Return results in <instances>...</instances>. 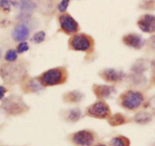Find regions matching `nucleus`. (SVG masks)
<instances>
[{
	"label": "nucleus",
	"mask_w": 155,
	"mask_h": 146,
	"mask_svg": "<svg viewBox=\"0 0 155 146\" xmlns=\"http://www.w3.org/2000/svg\"><path fill=\"white\" fill-rule=\"evenodd\" d=\"M81 117V111L79 108H73L68 111L66 114V120L71 123L78 121Z\"/></svg>",
	"instance_id": "obj_21"
},
{
	"label": "nucleus",
	"mask_w": 155,
	"mask_h": 146,
	"mask_svg": "<svg viewBox=\"0 0 155 146\" xmlns=\"http://www.w3.org/2000/svg\"><path fill=\"white\" fill-rule=\"evenodd\" d=\"M37 78L44 87L60 85L66 82L68 71L64 67H56L44 71Z\"/></svg>",
	"instance_id": "obj_2"
},
{
	"label": "nucleus",
	"mask_w": 155,
	"mask_h": 146,
	"mask_svg": "<svg viewBox=\"0 0 155 146\" xmlns=\"http://www.w3.org/2000/svg\"><path fill=\"white\" fill-rule=\"evenodd\" d=\"M46 39V33L44 31H40L35 33L32 38V41L34 44H41L44 42Z\"/></svg>",
	"instance_id": "obj_24"
},
{
	"label": "nucleus",
	"mask_w": 155,
	"mask_h": 146,
	"mask_svg": "<svg viewBox=\"0 0 155 146\" xmlns=\"http://www.w3.org/2000/svg\"><path fill=\"white\" fill-rule=\"evenodd\" d=\"M96 139V134L90 129L78 131L71 135V141L76 146H92Z\"/></svg>",
	"instance_id": "obj_7"
},
{
	"label": "nucleus",
	"mask_w": 155,
	"mask_h": 146,
	"mask_svg": "<svg viewBox=\"0 0 155 146\" xmlns=\"http://www.w3.org/2000/svg\"><path fill=\"white\" fill-rule=\"evenodd\" d=\"M110 146H130V140L124 135H117L110 140Z\"/></svg>",
	"instance_id": "obj_19"
},
{
	"label": "nucleus",
	"mask_w": 155,
	"mask_h": 146,
	"mask_svg": "<svg viewBox=\"0 0 155 146\" xmlns=\"http://www.w3.org/2000/svg\"><path fill=\"white\" fill-rule=\"evenodd\" d=\"M1 56H2V52L0 50V58H1Z\"/></svg>",
	"instance_id": "obj_33"
},
{
	"label": "nucleus",
	"mask_w": 155,
	"mask_h": 146,
	"mask_svg": "<svg viewBox=\"0 0 155 146\" xmlns=\"http://www.w3.org/2000/svg\"><path fill=\"white\" fill-rule=\"evenodd\" d=\"M12 5H18L17 0H0V7L3 11L7 12H10Z\"/></svg>",
	"instance_id": "obj_22"
},
{
	"label": "nucleus",
	"mask_w": 155,
	"mask_h": 146,
	"mask_svg": "<svg viewBox=\"0 0 155 146\" xmlns=\"http://www.w3.org/2000/svg\"><path fill=\"white\" fill-rule=\"evenodd\" d=\"M93 91L97 99L105 100L110 98L116 91V89L113 86L96 84L93 85Z\"/></svg>",
	"instance_id": "obj_13"
},
{
	"label": "nucleus",
	"mask_w": 155,
	"mask_h": 146,
	"mask_svg": "<svg viewBox=\"0 0 155 146\" xmlns=\"http://www.w3.org/2000/svg\"><path fill=\"white\" fill-rule=\"evenodd\" d=\"M107 121L112 126H118L129 123V120L124 114L116 113L113 115H110V117L107 119Z\"/></svg>",
	"instance_id": "obj_15"
},
{
	"label": "nucleus",
	"mask_w": 155,
	"mask_h": 146,
	"mask_svg": "<svg viewBox=\"0 0 155 146\" xmlns=\"http://www.w3.org/2000/svg\"><path fill=\"white\" fill-rule=\"evenodd\" d=\"M70 0H61L58 5V11L61 13H65L69 5Z\"/></svg>",
	"instance_id": "obj_26"
},
{
	"label": "nucleus",
	"mask_w": 155,
	"mask_h": 146,
	"mask_svg": "<svg viewBox=\"0 0 155 146\" xmlns=\"http://www.w3.org/2000/svg\"><path fill=\"white\" fill-rule=\"evenodd\" d=\"M23 81H25L23 89L25 92L37 93V92L43 90V88H44L37 78H26Z\"/></svg>",
	"instance_id": "obj_14"
},
{
	"label": "nucleus",
	"mask_w": 155,
	"mask_h": 146,
	"mask_svg": "<svg viewBox=\"0 0 155 146\" xmlns=\"http://www.w3.org/2000/svg\"><path fill=\"white\" fill-rule=\"evenodd\" d=\"M137 25L144 33L150 34L155 32V15L151 14L143 15L138 19Z\"/></svg>",
	"instance_id": "obj_10"
},
{
	"label": "nucleus",
	"mask_w": 155,
	"mask_h": 146,
	"mask_svg": "<svg viewBox=\"0 0 155 146\" xmlns=\"http://www.w3.org/2000/svg\"><path fill=\"white\" fill-rule=\"evenodd\" d=\"M147 45L149 46L150 49L152 50H155V35L152 36L147 41Z\"/></svg>",
	"instance_id": "obj_28"
},
{
	"label": "nucleus",
	"mask_w": 155,
	"mask_h": 146,
	"mask_svg": "<svg viewBox=\"0 0 155 146\" xmlns=\"http://www.w3.org/2000/svg\"><path fill=\"white\" fill-rule=\"evenodd\" d=\"M86 115L92 118L108 119L111 115V111L108 104L104 100H98L86 108Z\"/></svg>",
	"instance_id": "obj_6"
},
{
	"label": "nucleus",
	"mask_w": 155,
	"mask_h": 146,
	"mask_svg": "<svg viewBox=\"0 0 155 146\" xmlns=\"http://www.w3.org/2000/svg\"><path fill=\"white\" fill-rule=\"evenodd\" d=\"M84 98V95L81 92L78 91H71L66 92L63 95V100L66 103H78Z\"/></svg>",
	"instance_id": "obj_16"
},
{
	"label": "nucleus",
	"mask_w": 155,
	"mask_h": 146,
	"mask_svg": "<svg viewBox=\"0 0 155 146\" xmlns=\"http://www.w3.org/2000/svg\"><path fill=\"white\" fill-rule=\"evenodd\" d=\"M6 91H7L6 88L4 87V86H0V101L3 99Z\"/></svg>",
	"instance_id": "obj_29"
},
{
	"label": "nucleus",
	"mask_w": 155,
	"mask_h": 146,
	"mask_svg": "<svg viewBox=\"0 0 155 146\" xmlns=\"http://www.w3.org/2000/svg\"><path fill=\"white\" fill-rule=\"evenodd\" d=\"M68 47L71 50L90 53L94 48V41L91 36L84 33L73 34L68 41Z\"/></svg>",
	"instance_id": "obj_3"
},
{
	"label": "nucleus",
	"mask_w": 155,
	"mask_h": 146,
	"mask_svg": "<svg viewBox=\"0 0 155 146\" xmlns=\"http://www.w3.org/2000/svg\"><path fill=\"white\" fill-rule=\"evenodd\" d=\"M123 42L126 46L135 50H140L145 44V40L140 34L136 33H129L123 37Z\"/></svg>",
	"instance_id": "obj_11"
},
{
	"label": "nucleus",
	"mask_w": 155,
	"mask_h": 146,
	"mask_svg": "<svg viewBox=\"0 0 155 146\" xmlns=\"http://www.w3.org/2000/svg\"><path fill=\"white\" fill-rule=\"evenodd\" d=\"M99 75L102 79L107 82H119L124 79L126 74L122 70H117L115 68H109L101 70L99 73Z\"/></svg>",
	"instance_id": "obj_9"
},
{
	"label": "nucleus",
	"mask_w": 155,
	"mask_h": 146,
	"mask_svg": "<svg viewBox=\"0 0 155 146\" xmlns=\"http://www.w3.org/2000/svg\"><path fill=\"white\" fill-rule=\"evenodd\" d=\"M34 2H35V1H34Z\"/></svg>",
	"instance_id": "obj_34"
},
{
	"label": "nucleus",
	"mask_w": 155,
	"mask_h": 146,
	"mask_svg": "<svg viewBox=\"0 0 155 146\" xmlns=\"http://www.w3.org/2000/svg\"><path fill=\"white\" fill-rule=\"evenodd\" d=\"M30 35V29L26 22H21L17 24L13 29L12 36L15 41L16 42H22L25 41Z\"/></svg>",
	"instance_id": "obj_12"
},
{
	"label": "nucleus",
	"mask_w": 155,
	"mask_h": 146,
	"mask_svg": "<svg viewBox=\"0 0 155 146\" xmlns=\"http://www.w3.org/2000/svg\"><path fill=\"white\" fill-rule=\"evenodd\" d=\"M152 120V115L149 112L140 111L137 113L134 117V121L138 124L144 125L147 124Z\"/></svg>",
	"instance_id": "obj_18"
},
{
	"label": "nucleus",
	"mask_w": 155,
	"mask_h": 146,
	"mask_svg": "<svg viewBox=\"0 0 155 146\" xmlns=\"http://www.w3.org/2000/svg\"><path fill=\"white\" fill-rule=\"evenodd\" d=\"M18 6L22 12L31 13L36 8V3L34 0H19Z\"/></svg>",
	"instance_id": "obj_17"
},
{
	"label": "nucleus",
	"mask_w": 155,
	"mask_h": 146,
	"mask_svg": "<svg viewBox=\"0 0 155 146\" xmlns=\"http://www.w3.org/2000/svg\"><path fill=\"white\" fill-rule=\"evenodd\" d=\"M2 108L12 116L21 115L29 110V107L25 104L23 99L15 95H11L2 101Z\"/></svg>",
	"instance_id": "obj_4"
},
{
	"label": "nucleus",
	"mask_w": 155,
	"mask_h": 146,
	"mask_svg": "<svg viewBox=\"0 0 155 146\" xmlns=\"http://www.w3.org/2000/svg\"><path fill=\"white\" fill-rule=\"evenodd\" d=\"M18 59V52L14 49H9L6 51L5 54V59L8 62H15Z\"/></svg>",
	"instance_id": "obj_23"
},
{
	"label": "nucleus",
	"mask_w": 155,
	"mask_h": 146,
	"mask_svg": "<svg viewBox=\"0 0 155 146\" xmlns=\"http://www.w3.org/2000/svg\"><path fill=\"white\" fill-rule=\"evenodd\" d=\"M93 146H108L107 144H104V143H97L96 144H94Z\"/></svg>",
	"instance_id": "obj_32"
},
{
	"label": "nucleus",
	"mask_w": 155,
	"mask_h": 146,
	"mask_svg": "<svg viewBox=\"0 0 155 146\" xmlns=\"http://www.w3.org/2000/svg\"><path fill=\"white\" fill-rule=\"evenodd\" d=\"M29 48H30L29 44H28L26 41H22V42L19 43L17 48H16V50H17L18 53L21 54V53H26L27 51H28Z\"/></svg>",
	"instance_id": "obj_25"
},
{
	"label": "nucleus",
	"mask_w": 155,
	"mask_h": 146,
	"mask_svg": "<svg viewBox=\"0 0 155 146\" xmlns=\"http://www.w3.org/2000/svg\"><path fill=\"white\" fill-rule=\"evenodd\" d=\"M0 76L8 85L23 82L28 76V69L24 64L19 62H8L0 66Z\"/></svg>",
	"instance_id": "obj_1"
},
{
	"label": "nucleus",
	"mask_w": 155,
	"mask_h": 146,
	"mask_svg": "<svg viewBox=\"0 0 155 146\" xmlns=\"http://www.w3.org/2000/svg\"><path fill=\"white\" fill-rule=\"evenodd\" d=\"M149 106L152 110L155 111V96L152 97L150 100H149Z\"/></svg>",
	"instance_id": "obj_30"
},
{
	"label": "nucleus",
	"mask_w": 155,
	"mask_h": 146,
	"mask_svg": "<svg viewBox=\"0 0 155 146\" xmlns=\"http://www.w3.org/2000/svg\"><path fill=\"white\" fill-rule=\"evenodd\" d=\"M148 68V62L145 59H138L134 65L132 66V70L135 74H142Z\"/></svg>",
	"instance_id": "obj_20"
},
{
	"label": "nucleus",
	"mask_w": 155,
	"mask_h": 146,
	"mask_svg": "<svg viewBox=\"0 0 155 146\" xmlns=\"http://www.w3.org/2000/svg\"><path fill=\"white\" fill-rule=\"evenodd\" d=\"M59 30L68 35H73L79 31V25L68 13H62L59 16Z\"/></svg>",
	"instance_id": "obj_8"
},
{
	"label": "nucleus",
	"mask_w": 155,
	"mask_h": 146,
	"mask_svg": "<svg viewBox=\"0 0 155 146\" xmlns=\"http://www.w3.org/2000/svg\"><path fill=\"white\" fill-rule=\"evenodd\" d=\"M155 6L154 0H143L141 4V7L144 9H150Z\"/></svg>",
	"instance_id": "obj_27"
},
{
	"label": "nucleus",
	"mask_w": 155,
	"mask_h": 146,
	"mask_svg": "<svg viewBox=\"0 0 155 146\" xmlns=\"http://www.w3.org/2000/svg\"><path fill=\"white\" fill-rule=\"evenodd\" d=\"M152 78L153 80L155 81V62L152 63Z\"/></svg>",
	"instance_id": "obj_31"
},
{
	"label": "nucleus",
	"mask_w": 155,
	"mask_h": 146,
	"mask_svg": "<svg viewBox=\"0 0 155 146\" xmlns=\"http://www.w3.org/2000/svg\"><path fill=\"white\" fill-rule=\"evenodd\" d=\"M120 104L126 111H135L139 108L144 101V95L139 91L128 90L120 96Z\"/></svg>",
	"instance_id": "obj_5"
}]
</instances>
